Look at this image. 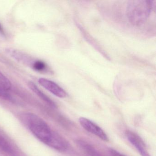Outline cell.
<instances>
[{
    "mask_svg": "<svg viewBox=\"0 0 156 156\" xmlns=\"http://www.w3.org/2000/svg\"><path fill=\"white\" fill-rule=\"evenodd\" d=\"M0 149L10 156H18V153L10 143L0 135Z\"/></svg>",
    "mask_w": 156,
    "mask_h": 156,
    "instance_id": "9c48e42d",
    "label": "cell"
},
{
    "mask_svg": "<svg viewBox=\"0 0 156 156\" xmlns=\"http://www.w3.org/2000/svg\"><path fill=\"white\" fill-rule=\"evenodd\" d=\"M28 127L36 137L49 146L55 132L52 131L48 124L39 116L32 113L26 115Z\"/></svg>",
    "mask_w": 156,
    "mask_h": 156,
    "instance_id": "7a4b0ae2",
    "label": "cell"
},
{
    "mask_svg": "<svg viewBox=\"0 0 156 156\" xmlns=\"http://www.w3.org/2000/svg\"><path fill=\"white\" fill-rule=\"evenodd\" d=\"M28 86L29 88L34 93H35L37 96H38L40 98H41L44 102H46L49 105L53 108L56 107V104L52 100H51L44 93H43L42 91H41L34 83L30 82L28 83Z\"/></svg>",
    "mask_w": 156,
    "mask_h": 156,
    "instance_id": "52a82bcc",
    "label": "cell"
},
{
    "mask_svg": "<svg viewBox=\"0 0 156 156\" xmlns=\"http://www.w3.org/2000/svg\"><path fill=\"white\" fill-rule=\"evenodd\" d=\"M11 87L10 81L1 72H0V97L10 99V96L7 92L11 89Z\"/></svg>",
    "mask_w": 156,
    "mask_h": 156,
    "instance_id": "8992f818",
    "label": "cell"
},
{
    "mask_svg": "<svg viewBox=\"0 0 156 156\" xmlns=\"http://www.w3.org/2000/svg\"><path fill=\"white\" fill-rule=\"evenodd\" d=\"M76 144L89 156H103L93 146L83 140H76Z\"/></svg>",
    "mask_w": 156,
    "mask_h": 156,
    "instance_id": "ba28073f",
    "label": "cell"
},
{
    "mask_svg": "<svg viewBox=\"0 0 156 156\" xmlns=\"http://www.w3.org/2000/svg\"><path fill=\"white\" fill-rule=\"evenodd\" d=\"M125 134L128 140L136 149L141 156H151L144 141L138 135L130 130H126Z\"/></svg>",
    "mask_w": 156,
    "mask_h": 156,
    "instance_id": "277c9868",
    "label": "cell"
},
{
    "mask_svg": "<svg viewBox=\"0 0 156 156\" xmlns=\"http://www.w3.org/2000/svg\"><path fill=\"white\" fill-rule=\"evenodd\" d=\"M79 122L81 126L87 131L95 135L104 141H108V137L105 132L99 126L90 119L82 117L79 119Z\"/></svg>",
    "mask_w": 156,
    "mask_h": 156,
    "instance_id": "3957f363",
    "label": "cell"
},
{
    "mask_svg": "<svg viewBox=\"0 0 156 156\" xmlns=\"http://www.w3.org/2000/svg\"><path fill=\"white\" fill-rule=\"evenodd\" d=\"M109 152H110V154L112 156H126L120 153L119 151L114 149H109Z\"/></svg>",
    "mask_w": 156,
    "mask_h": 156,
    "instance_id": "8fae6325",
    "label": "cell"
},
{
    "mask_svg": "<svg viewBox=\"0 0 156 156\" xmlns=\"http://www.w3.org/2000/svg\"><path fill=\"white\" fill-rule=\"evenodd\" d=\"M38 82L41 86L57 97L65 98L67 96L66 91L53 81L46 78H40Z\"/></svg>",
    "mask_w": 156,
    "mask_h": 156,
    "instance_id": "5b68a950",
    "label": "cell"
},
{
    "mask_svg": "<svg viewBox=\"0 0 156 156\" xmlns=\"http://www.w3.org/2000/svg\"><path fill=\"white\" fill-rule=\"evenodd\" d=\"M156 7V1L136 0L129 2L127 7V16L129 22L136 26L144 24L151 11Z\"/></svg>",
    "mask_w": 156,
    "mask_h": 156,
    "instance_id": "6da1fadb",
    "label": "cell"
},
{
    "mask_svg": "<svg viewBox=\"0 0 156 156\" xmlns=\"http://www.w3.org/2000/svg\"><path fill=\"white\" fill-rule=\"evenodd\" d=\"M33 68L34 70L39 72H42L46 69V65L45 63L41 61H35L33 64Z\"/></svg>",
    "mask_w": 156,
    "mask_h": 156,
    "instance_id": "30bf717a",
    "label": "cell"
},
{
    "mask_svg": "<svg viewBox=\"0 0 156 156\" xmlns=\"http://www.w3.org/2000/svg\"><path fill=\"white\" fill-rule=\"evenodd\" d=\"M0 32L2 33V34L3 33V30H2V27L1 25H0Z\"/></svg>",
    "mask_w": 156,
    "mask_h": 156,
    "instance_id": "7c38bea8",
    "label": "cell"
}]
</instances>
